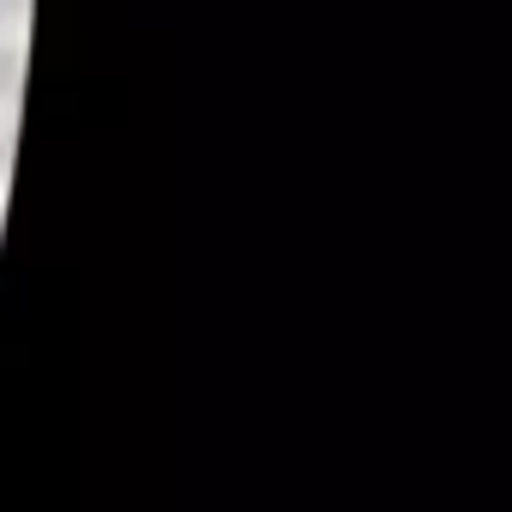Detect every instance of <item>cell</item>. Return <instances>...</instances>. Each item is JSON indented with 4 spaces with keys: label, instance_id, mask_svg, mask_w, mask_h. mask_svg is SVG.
I'll return each instance as SVG.
<instances>
[{
    "label": "cell",
    "instance_id": "cell-1",
    "mask_svg": "<svg viewBox=\"0 0 512 512\" xmlns=\"http://www.w3.org/2000/svg\"><path fill=\"white\" fill-rule=\"evenodd\" d=\"M13 85H19V55H13L7 43H0V103L13 97Z\"/></svg>",
    "mask_w": 512,
    "mask_h": 512
},
{
    "label": "cell",
    "instance_id": "cell-2",
    "mask_svg": "<svg viewBox=\"0 0 512 512\" xmlns=\"http://www.w3.org/2000/svg\"><path fill=\"white\" fill-rule=\"evenodd\" d=\"M25 7H31V0H7V13H13V19H25Z\"/></svg>",
    "mask_w": 512,
    "mask_h": 512
},
{
    "label": "cell",
    "instance_id": "cell-3",
    "mask_svg": "<svg viewBox=\"0 0 512 512\" xmlns=\"http://www.w3.org/2000/svg\"><path fill=\"white\" fill-rule=\"evenodd\" d=\"M13 25V13H7V0H0V31H7Z\"/></svg>",
    "mask_w": 512,
    "mask_h": 512
},
{
    "label": "cell",
    "instance_id": "cell-4",
    "mask_svg": "<svg viewBox=\"0 0 512 512\" xmlns=\"http://www.w3.org/2000/svg\"><path fill=\"white\" fill-rule=\"evenodd\" d=\"M0 181H7V151H0Z\"/></svg>",
    "mask_w": 512,
    "mask_h": 512
}]
</instances>
